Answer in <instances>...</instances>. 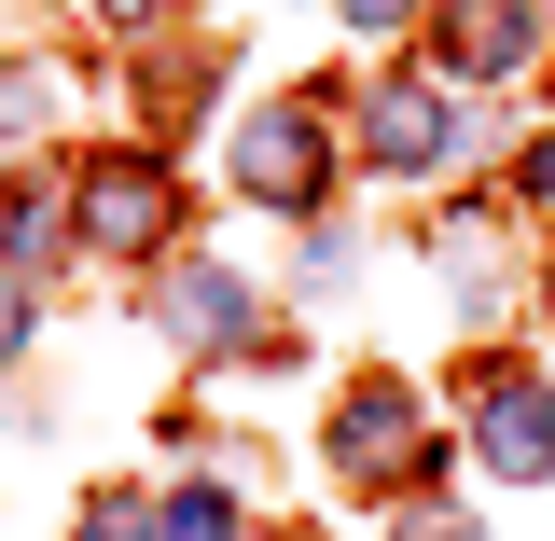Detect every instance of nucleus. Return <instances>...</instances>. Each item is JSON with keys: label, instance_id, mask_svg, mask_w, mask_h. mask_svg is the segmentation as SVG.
Wrapping results in <instances>:
<instances>
[{"label": "nucleus", "instance_id": "1", "mask_svg": "<svg viewBox=\"0 0 555 541\" xmlns=\"http://www.w3.org/2000/svg\"><path fill=\"white\" fill-rule=\"evenodd\" d=\"M473 445H486V473H500V486L555 473V403L528 389V375H500V389H486V416H473Z\"/></svg>", "mask_w": 555, "mask_h": 541}, {"label": "nucleus", "instance_id": "2", "mask_svg": "<svg viewBox=\"0 0 555 541\" xmlns=\"http://www.w3.org/2000/svg\"><path fill=\"white\" fill-rule=\"evenodd\" d=\"M444 56L473 69V83L486 69H528L542 56V0H444Z\"/></svg>", "mask_w": 555, "mask_h": 541}, {"label": "nucleus", "instance_id": "3", "mask_svg": "<svg viewBox=\"0 0 555 541\" xmlns=\"http://www.w3.org/2000/svg\"><path fill=\"white\" fill-rule=\"evenodd\" d=\"M361 153H375L389 181H416V167H444V153H459V112H444V98H375Z\"/></svg>", "mask_w": 555, "mask_h": 541}, {"label": "nucleus", "instance_id": "4", "mask_svg": "<svg viewBox=\"0 0 555 541\" xmlns=\"http://www.w3.org/2000/svg\"><path fill=\"white\" fill-rule=\"evenodd\" d=\"M236 167H250V195H320V139H306V112H264V126L236 139Z\"/></svg>", "mask_w": 555, "mask_h": 541}, {"label": "nucleus", "instance_id": "5", "mask_svg": "<svg viewBox=\"0 0 555 541\" xmlns=\"http://www.w3.org/2000/svg\"><path fill=\"white\" fill-rule=\"evenodd\" d=\"M167 334H195V347L250 334V292H236L222 265H181V278H167Z\"/></svg>", "mask_w": 555, "mask_h": 541}, {"label": "nucleus", "instance_id": "6", "mask_svg": "<svg viewBox=\"0 0 555 541\" xmlns=\"http://www.w3.org/2000/svg\"><path fill=\"white\" fill-rule=\"evenodd\" d=\"M403 430H416V403H403V389H361V403H347V430H334V445H347V459H361V473H375V459H389Z\"/></svg>", "mask_w": 555, "mask_h": 541}, {"label": "nucleus", "instance_id": "7", "mask_svg": "<svg viewBox=\"0 0 555 541\" xmlns=\"http://www.w3.org/2000/svg\"><path fill=\"white\" fill-rule=\"evenodd\" d=\"M83 222H98V236H139V222H153V181H139V167H112V181L83 195Z\"/></svg>", "mask_w": 555, "mask_h": 541}, {"label": "nucleus", "instance_id": "8", "mask_svg": "<svg viewBox=\"0 0 555 541\" xmlns=\"http://www.w3.org/2000/svg\"><path fill=\"white\" fill-rule=\"evenodd\" d=\"M403 14H416V0H347V28H403Z\"/></svg>", "mask_w": 555, "mask_h": 541}, {"label": "nucleus", "instance_id": "9", "mask_svg": "<svg viewBox=\"0 0 555 541\" xmlns=\"http://www.w3.org/2000/svg\"><path fill=\"white\" fill-rule=\"evenodd\" d=\"M528 195H555V139H542V153H528Z\"/></svg>", "mask_w": 555, "mask_h": 541}, {"label": "nucleus", "instance_id": "10", "mask_svg": "<svg viewBox=\"0 0 555 541\" xmlns=\"http://www.w3.org/2000/svg\"><path fill=\"white\" fill-rule=\"evenodd\" d=\"M403 541H473V528H444V514H416V528H403Z\"/></svg>", "mask_w": 555, "mask_h": 541}, {"label": "nucleus", "instance_id": "11", "mask_svg": "<svg viewBox=\"0 0 555 541\" xmlns=\"http://www.w3.org/2000/svg\"><path fill=\"white\" fill-rule=\"evenodd\" d=\"M0 347H14V292H0Z\"/></svg>", "mask_w": 555, "mask_h": 541}]
</instances>
